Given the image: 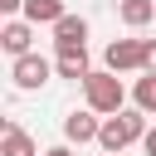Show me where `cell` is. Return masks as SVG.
<instances>
[{
  "instance_id": "6da1fadb",
  "label": "cell",
  "mask_w": 156,
  "mask_h": 156,
  "mask_svg": "<svg viewBox=\"0 0 156 156\" xmlns=\"http://www.w3.org/2000/svg\"><path fill=\"white\" fill-rule=\"evenodd\" d=\"M141 136H146V112L141 107H122V112H107V122L98 132V146L102 151H127Z\"/></svg>"
},
{
  "instance_id": "7a4b0ae2",
  "label": "cell",
  "mask_w": 156,
  "mask_h": 156,
  "mask_svg": "<svg viewBox=\"0 0 156 156\" xmlns=\"http://www.w3.org/2000/svg\"><path fill=\"white\" fill-rule=\"evenodd\" d=\"M83 93H88L93 112H122V102H127V88H122V78L112 68H93L83 78Z\"/></svg>"
},
{
  "instance_id": "3957f363",
  "label": "cell",
  "mask_w": 156,
  "mask_h": 156,
  "mask_svg": "<svg viewBox=\"0 0 156 156\" xmlns=\"http://www.w3.org/2000/svg\"><path fill=\"white\" fill-rule=\"evenodd\" d=\"M49 73H54V63H49V58H39L34 49H29V54H20V58L10 63V78H15V88H20V93L44 88V83H49Z\"/></svg>"
},
{
  "instance_id": "277c9868",
  "label": "cell",
  "mask_w": 156,
  "mask_h": 156,
  "mask_svg": "<svg viewBox=\"0 0 156 156\" xmlns=\"http://www.w3.org/2000/svg\"><path fill=\"white\" fill-rule=\"evenodd\" d=\"M107 68L112 73H141L146 68V39H112L107 44Z\"/></svg>"
},
{
  "instance_id": "5b68a950",
  "label": "cell",
  "mask_w": 156,
  "mask_h": 156,
  "mask_svg": "<svg viewBox=\"0 0 156 156\" xmlns=\"http://www.w3.org/2000/svg\"><path fill=\"white\" fill-rule=\"evenodd\" d=\"M54 49H58V54L88 49V20H83V15H63V20L54 24Z\"/></svg>"
},
{
  "instance_id": "8992f818",
  "label": "cell",
  "mask_w": 156,
  "mask_h": 156,
  "mask_svg": "<svg viewBox=\"0 0 156 156\" xmlns=\"http://www.w3.org/2000/svg\"><path fill=\"white\" fill-rule=\"evenodd\" d=\"M29 44H34V20H5L0 49H5L10 58H20V54H29Z\"/></svg>"
},
{
  "instance_id": "52a82bcc",
  "label": "cell",
  "mask_w": 156,
  "mask_h": 156,
  "mask_svg": "<svg viewBox=\"0 0 156 156\" xmlns=\"http://www.w3.org/2000/svg\"><path fill=\"white\" fill-rule=\"evenodd\" d=\"M98 132H102V122H98V112H93V107H83V112H68V117H63V136H68V141H78V146H83V141H98Z\"/></svg>"
},
{
  "instance_id": "ba28073f",
  "label": "cell",
  "mask_w": 156,
  "mask_h": 156,
  "mask_svg": "<svg viewBox=\"0 0 156 156\" xmlns=\"http://www.w3.org/2000/svg\"><path fill=\"white\" fill-rule=\"evenodd\" d=\"M117 15H122V24L141 29V24L156 20V0H117Z\"/></svg>"
},
{
  "instance_id": "9c48e42d",
  "label": "cell",
  "mask_w": 156,
  "mask_h": 156,
  "mask_svg": "<svg viewBox=\"0 0 156 156\" xmlns=\"http://www.w3.org/2000/svg\"><path fill=\"white\" fill-rule=\"evenodd\" d=\"M0 156H39L34 151V136L15 122H5V141H0Z\"/></svg>"
},
{
  "instance_id": "30bf717a",
  "label": "cell",
  "mask_w": 156,
  "mask_h": 156,
  "mask_svg": "<svg viewBox=\"0 0 156 156\" xmlns=\"http://www.w3.org/2000/svg\"><path fill=\"white\" fill-rule=\"evenodd\" d=\"M54 73H58V78H68V83H83V78L93 73V68H88V49H78V54H58Z\"/></svg>"
},
{
  "instance_id": "8fae6325",
  "label": "cell",
  "mask_w": 156,
  "mask_h": 156,
  "mask_svg": "<svg viewBox=\"0 0 156 156\" xmlns=\"http://www.w3.org/2000/svg\"><path fill=\"white\" fill-rule=\"evenodd\" d=\"M68 10H63V0H24V20H34V24H58Z\"/></svg>"
},
{
  "instance_id": "7c38bea8",
  "label": "cell",
  "mask_w": 156,
  "mask_h": 156,
  "mask_svg": "<svg viewBox=\"0 0 156 156\" xmlns=\"http://www.w3.org/2000/svg\"><path fill=\"white\" fill-rule=\"evenodd\" d=\"M132 102H136L146 117H156V73H141V78H136V88H132Z\"/></svg>"
},
{
  "instance_id": "4fadbf2b",
  "label": "cell",
  "mask_w": 156,
  "mask_h": 156,
  "mask_svg": "<svg viewBox=\"0 0 156 156\" xmlns=\"http://www.w3.org/2000/svg\"><path fill=\"white\" fill-rule=\"evenodd\" d=\"M141 73H156V39H146V68Z\"/></svg>"
},
{
  "instance_id": "5bb4252c",
  "label": "cell",
  "mask_w": 156,
  "mask_h": 156,
  "mask_svg": "<svg viewBox=\"0 0 156 156\" xmlns=\"http://www.w3.org/2000/svg\"><path fill=\"white\" fill-rule=\"evenodd\" d=\"M141 146H146V156H156V127H146V136H141Z\"/></svg>"
},
{
  "instance_id": "9a60e30c",
  "label": "cell",
  "mask_w": 156,
  "mask_h": 156,
  "mask_svg": "<svg viewBox=\"0 0 156 156\" xmlns=\"http://www.w3.org/2000/svg\"><path fill=\"white\" fill-rule=\"evenodd\" d=\"M0 10H5V15H15V10H24V0H0Z\"/></svg>"
},
{
  "instance_id": "2e32d148",
  "label": "cell",
  "mask_w": 156,
  "mask_h": 156,
  "mask_svg": "<svg viewBox=\"0 0 156 156\" xmlns=\"http://www.w3.org/2000/svg\"><path fill=\"white\" fill-rule=\"evenodd\" d=\"M39 156H73L68 146H49V151H39Z\"/></svg>"
},
{
  "instance_id": "e0dca14e",
  "label": "cell",
  "mask_w": 156,
  "mask_h": 156,
  "mask_svg": "<svg viewBox=\"0 0 156 156\" xmlns=\"http://www.w3.org/2000/svg\"><path fill=\"white\" fill-rule=\"evenodd\" d=\"M102 156H117V151H102Z\"/></svg>"
}]
</instances>
